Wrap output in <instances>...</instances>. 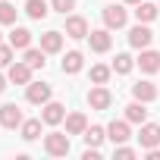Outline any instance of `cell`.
<instances>
[{"label":"cell","instance_id":"obj_1","mask_svg":"<svg viewBox=\"0 0 160 160\" xmlns=\"http://www.w3.org/2000/svg\"><path fill=\"white\" fill-rule=\"evenodd\" d=\"M50 94H53V88H50L47 82H28V85H25V101L35 104V107H44V104L50 101Z\"/></svg>","mask_w":160,"mask_h":160},{"label":"cell","instance_id":"obj_2","mask_svg":"<svg viewBox=\"0 0 160 160\" xmlns=\"http://www.w3.org/2000/svg\"><path fill=\"white\" fill-rule=\"evenodd\" d=\"M44 151H47L50 157H66V154H69V132H66V135H63V132L44 135Z\"/></svg>","mask_w":160,"mask_h":160},{"label":"cell","instance_id":"obj_3","mask_svg":"<svg viewBox=\"0 0 160 160\" xmlns=\"http://www.w3.org/2000/svg\"><path fill=\"white\" fill-rule=\"evenodd\" d=\"M126 22H129V13H126L119 3H107V7H104V25H107L110 32H113V28H122Z\"/></svg>","mask_w":160,"mask_h":160},{"label":"cell","instance_id":"obj_4","mask_svg":"<svg viewBox=\"0 0 160 160\" xmlns=\"http://www.w3.org/2000/svg\"><path fill=\"white\" fill-rule=\"evenodd\" d=\"M151 41H154V32L148 28V22H138V25L129 32V44H132L135 50H144V47H151Z\"/></svg>","mask_w":160,"mask_h":160},{"label":"cell","instance_id":"obj_5","mask_svg":"<svg viewBox=\"0 0 160 160\" xmlns=\"http://www.w3.org/2000/svg\"><path fill=\"white\" fill-rule=\"evenodd\" d=\"M63 35L72 38V41L88 38V19H85V16H66V32H63Z\"/></svg>","mask_w":160,"mask_h":160},{"label":"cell","instance_id":"obj_6","mask_svg":"<svg viewBox=\"0 0 160 160\" xmlns=\"http://www.w3.org/2000/svg\"><path fill=\"white\" fill-rule=\"evenodd\" d=\"M41 119H44V126H60V122L66 119V107L57 104V101H47V104L41 107Z\"/></svg>","mask_w":160,"mask_h":160},{"label":"cell","instance_id":"obj_7","mask_svg":"<svg viewBox=\"0 0 160 160\" xmlns=\"http://www.w3.org/2000/svg\"><path fill=\"white\" fill-rule=\"evenodd\" d=\"M107 138L113 141V148H116V144H126V141L132 138V132H129V119H113V122L107 126Z\"/></svg>","mask_w":160,"mask_h":160},{"label":"cell","instance_id":"obj_8","mask_svg":"<svg viewBox=\"0 0 160 160\" xmlns=\"http://www.w3.org/2000/svg\"><path fill=\"white\" fill-rule=\"evenodd\" d=\"M138 144H141V151H148V148H157V144H160V126H157V122H141Z\"/></svg>","mask_w":160,"mask_h":160},{"label":"cell","instance_id":"obj_9","mask_svg":"<svg viewBox=\"0 0 160 160\" xmlns=\"http://www.w3.org/2000/svg\"><path fill=\"white\" fill-rule=\"evenodd\" d=\"M25 119H22V110L16 107V104H3L0 107V126L3 129H19Z\"/></svg>","mask_w":160,"mask_h":160},{"label":"cell","instance_id":"obj_10","mask_svg":"<svg viewBox=\"0 0 160 160\" xmlns=\"http://www.w3.org/2000/svg\"><path fill=\"white\" fill-rule=\"evenodd\" d=\"M88 104H91V110H110V104H113V94H110L104 85H94V88L88 91Z\"/></svg>","mask_w":160,"mask_h":160},{"label":"cell","instance_id":"obj_11","mask_svg":"<svg viewBox=\"0 0 160 160\" xmlns=\"http://www.w3.org/2000/svg\"><path fill=\"white\" fill-rule=\"evenodd\" d=\"M88 41H91V50H94V53H107V50L113 47L110 28H98V32H88Z\"/></svg>","mask_w":160,"mask_h":160},{"label":"cell","instance_id":"obj_12","mask_svg":"<svg viewBox=\"0 0 160 160\" xmlns=\"http://www.w3.org/2000/svg\"><path fill=\"white\" fill-rule=\"evenodd\" d=\"M7 78L13 85H28L32 82V66L22 60V63H10V72H7Z\"/></svg>","mask_w":160,"mask_h":160},{"label":"cell","instance_id":"obj_13","mask_svg":"<svg viewBox=\"0 0 160 160\" xmlns=\"http://www.w3.org/2000/svg\"><path fill=\"white\" fill-rule=\"evenodd\" d=\"M82 66H85V57H82V50H69V53L63 57V63H60L63 75H75V72H82Z\"/></svg>","mask_w":160,"mask_h":160},{"label":"cell","instance_id":"obj_14","mask_svg":"<svg viewBox=\"0 0 160 160\" xmlns=\"http://www.w3.org/2000/svg\"><path fill=\"white\" fill-rule=\"evenodd\" d=\"M135 63L141 66V72H160V53H157V50H151V47H144V50H141V57H138Z\"/></svg>","mask_w":160,"mask_h":160},{"label":"cell","instance_id":"obj_15","mask_svg":"<svg viewBox=\"0 0 160 160\" xmlns=\"http://www.w3.org/2000/svg\"><path fill=\"white\" fill-rule=\"evenodd\" d=\"M41 50L44 53H60L63 50V32H44L41 35Z\"/></svg>","mask_w":160,"mask_h":160},{"label":"cell","instance_id":"obj_16","mask_svg":"<svg viewBox=\"0 0 160 160\" xmlns=\"http://www.w3.org/2000/svg\"><path fill=\"white\" fill-rule=\"evenodd\" d=\"M66 132L69 135H85V129H88V119H85V113H66Z\"/></svg>","mask_w":160,"mask_h":160},{"label":"cell","instance_id":"obj_17","mask_svg":"<svg viewBox=\"0 0 160 160\" xmlns=\"http://www.w3.org/2000/svg\"><path fill=\"white\" fill-rule=\"evenodd\" d=\"M157 16H160V7L151 3V0H141V3L135 7V19H138V22H154Z\"/></svg>","mask_w":160,"mask_h":160},{"label":"cell","instance_id":"obj_18","mask_svg":"<svg viewBox=\"0 0 160 160\" xmlns=\"http://www.w3.org/2000/svg\"><path fill=\"white\" fill-rule=\"evenodd\" d=\"M132 98L151 104V101H157V88H154L151 82H135V85H132Z\"/></svg>","mask_w":160,"mask_h":160},{"label":"cell","instance_id":"obj_19","mask_svg":"<svg viewBox=\"0 0 160 160\" xmlns=\"http://www.w3.org/2000/svg\"><path fill=\"white\" fill-rule=\"evenodd\" d=\"M126 119H129V122H135V126L148 122V107H144V101H132V104L126 107Z\"/></svg>","mask_w":160,"mask_h":160},{"label":"cell","instance_id":"obj_20","mask_svg":"<svg viewBox=\"0 0 160 160\" xmlns=\"http://www.w3.org/2000/svg\"><path fill=\"white\" fill-rule=\"evenodd\" d=\"M47 13H50V7L44 3V0H25V16L28 19L41 22V19H47Z\"/></svg>","mask_w":160,"mask_h":160},{"label":"cell","instance_id":"obj_21","mask_svg":"<svg viewBox=\"0 0 160 160\" xmlns=\"http://www.w3.org/2000/svg\"><path fill=\"white\" fill-rule=\"evenodd\" d=\"M10 44H13L16 50H25V47H32V32H28V28H22V25H16V28L10 32Z\"/></svg>","mask_w":160,"mask_h":160},{"label":"cell","instance_id":"obj_22","mask_svg":"<svg viewBox=\"0 0 160 160\" xmlns=\"http://www.w3.org/2000/svg\"><path fill=\"white\" fill-rule=\"evenodd\" d=\"M82 138H85V144H88V148H101V144H104V138H107V129H101V126H88Z\"/></svg>","mask_w":160,"mask_h":160},{"label":"cell","instance_id":"obj_23","mask_svg":"<svg viewBox=\"0 0 160 160\" xmlns=\"http://www.w3.org/2000/svg\"><path fill=\"white\" fill-rule=\"evenodd\" d=\"M22 60H25V63H28L32 69H44V63H47V60H44V50H41V47H25V57H22Z\"/></svg>","mask_w":160,"mask_h":160},{"label":"cell","instance_id":"obj_24","mask_svg":"<svg viewBox=\"0 0 160 160\" xmlns=\"http://www.w3.org/2000/svg\"><path fill=\"white\" fill-rule=\"evenodd\" d=\"M41 122H44V119H25V122L19 126L22 138H25V141H35V138L41 135Z\"/></svg>","mask_w":160,"mask_h":160},{"label":"cell","instance_id":"obj_25","mask_svg":"<svg viewBox=\"0 0 160 160\" xmlns=\"http://www.w3.org/2000/svg\"><path fill=\"white\" fill-rule=\"evenodd\" d=\"M110 75H113V66H104V63L91 66V82H94V85H107Z\"/></svg>","mask_w":160,"mask_h":160},{"label":"cell","instance_id":"obj_26","mask_svg":"<svg viewBox=\"0 0 160 160\" xmlns=\"http://www.w3.org/2000/svg\"><path fill=\"white\" fill-rule=\"evenodd\" d=\"M132 66H135V60H132L129 53H116V60H113V72H116V75H129Z\"/></svg>","mask_w":160,"mask_h":160},{"label":"cell","instance_id":"obj_27","mask_svg":"<svg viewBox=\"0 0 160 160\" xmlns=\"http://www.w3.org/2000/svg\"><path fill=\"white\" fill-rule=\"evenodd\" d=\"M0 25H16V7L0 0Z\"/></svg>","mask_w":160,"mask_h":160},{"label":"cell","instance_id":"obj_28","mask_svg":"<svg viewBox=\"0 0 160 160\" xmlns=\"http://www.w3.org/2000/svg\"><path fill=\"white\" fill-rule=\"evenodd\" d=\"M50 10H57V13L69 16V13L75 10V0H50Z\"/></svg>","mask_w":160,"mask_h":160},{"label":"cell","instance_id":"obj_29","mask_svg":"<svg viewBox=\"0 0 160 160\" xmlns=\"http://www.w3.org/2000/svg\"><path fill=\"white\" fill-rule=\"evenodd\" d=\"M13 44H0V66H10L13 63Z\"/></svg>","mask_w":160,"mask_h":160},{"label":"cell","instance_id":"obj_30","mask_svg":"<svg viewBox=\"0 0 160 160\" xmlns=\"http://www.w3.org/2000/svg\"><path fill=\"white\" fill-rule=\"evenodd\" d=\"M116 157H119V160H132V157H135V148H126V144H116Z\"/></svg>","mask_w":160,"mask_h":160},{"label":"cell","instance_id":"obj_31","mask_svg":"<svg viewBox=\"0 0 160 160\" xmlns=\"http://www.w3.org/2000/svg\"><path fill=\"white\" fill-rule=\"evenodd\" d=\"M82 157H85V160H101V151H98V148H85Z\"/></svg>","mask_w":160,"mask_h":160},{"label":"cell","instance_id":"obj_32","mask_svg":"<svg viewBox=\"0 0 160 160\" xmlns=\"http://www.w3.org/2000/svg\"><path fill=\"white\" fill-rule=\"evenodd\" d=\"M148 160H160V148H148Z\"/></svg>","mask_w":160,"mask_h":160},{"label":"cell","instance_id":"obj_33","mask_svg":"<svg viewBox=\"0 0 160 160\" xmlns=\"http://www.w3.org/2000/svg\"><path fill=\"white\" fill-rule=\"evenodd\" d=\"M7 82H10V78H3V75H0V94L7 91Z\"/></svg>","mask_w":160,"mask_h":160},{"label":"cell","instance_id":"obj_34","mask_svg":"<svg viewBox=\"0 0 160 160\" xmlns=\"http://www.w3.org/2000/svg\"><path fill=\"white\" fill-rule=\"evenodd\" d=\"M122 3H129V7H138V3H141V0H122Z\"/></svg>","mask_w":160,"mask_h":160},{"label":"cell","instance_id":"obj_35","mask_svg":"<svg viewBox=\"0 0 160 160\" xmlns=\"http://www.w3.org/2000/svg\"><path fill=\"white\" fill-rule=\"evenodd\" d=\"M0 38H3V35H0Z\"/></svg>","mask_w":160,"mask_h":160},{"label":"cell","instance_id":"obj_36","mask_svg":"<svg viewBox=\"0 0 160 160\" xmlns=\"http://www.w3.org/2000/svg\"><path fill=\"white\" fill-rule=\"evenodd\" d=\"M157 7H160V3H157Z\"/></svg>","mask_w":160,"mask_h":160}]
</instances>
